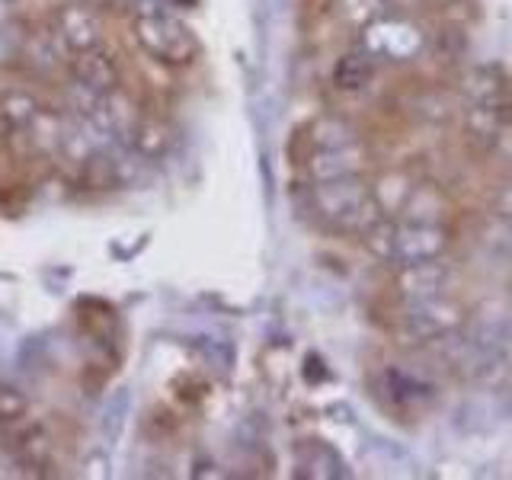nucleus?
<instances>
[{
  "label": "nucleus",
  "instance_id": "nucleus-17",
  "mask_svg": "<svg viewBox=\"0 0 512 480\" xmlns=\"http://www.w3.org/2000/svg\"><path fill=\"white\" fill-rule=\"evenodd\" d=\"M26 413V397L16 388H0V420H16Z\"/></svg>",
  "mask_w": 512,
  "mask_h": 480
},
{
  "label": "nucleus",
  "instance_id": "nucleus-16",
  "mask_svg": "<svg viewBox=\"0 0 512 480\" xmlns=\"http://www.w3.org/2000/svg\"><path fill=\"white\" fill-rule=\"evenodd\" d=\"M487 148L493 151V157L500 160V164L512 167V116L500 128H496V135H493V141L487 144Z\"/></svg>",
  "mask_w": 512,
  "mask_h": 480
},
{
  "label": "nucleus",
  "instance_id": "nucleus-7",
  "mask_svg": "<svg viewBox=\"0 0 512 480\" xmlns=\"http://www.w3.org/2000/svg\"><path fill=\"white\" fill-rule=\"evenodd\" d=\"M448 215H452V199L436 183H413L404 208H400V218L416 224H445Z\"/></svg>",
  "mask_w": 512,
  "mask_h": 480
},
{
  "label": "nucleus",
  "instance_id": "nucleus-8",
  "mask_svg": "<svg viewBox=\"0 0 512 480\" xmlns=\"http://www.w3.org/2000/svg\"><path fill=\"white\" fill-rule=\"evenodd\" d=\"M461 93L468 96L471 106H500L509 100V84L493 68H471L461 77Z\"/></svg>",
  "mask_w": 512,
  "mask_h": 480
},
{
  "label": "nucleus",
  "instance_id": "nucleus-12",
  "mask_svg": "<svg viewBox=\"0 0 512 480\" xmlns=\"http://www.w3.org/2000/svg\"><path fill=\"white\" fill-rule=\"evenodd\" d=\"M368 186H372V196L381 205V212L394 218V215H400V208H404L410 189H413V180L400 170H388V173L375 176V183H368Z\"/></svg>",
  "mask_w": 512,
  "mask_h": 480
},
{
  "label": "nucleus",
  "instance_id": "nucleus-10",
  "mask_svg": "<svg viewBox=\"0 0 512 480\" xmlns=\"http://www.w3.org/2000/svg\"><path fill=\"white\" fill-rule=\"evenodd\" d=\"M375 74V58L365 52V48L359 45L356 52H346L340 61H336L333 68V84L346 90V93H356L362 87H368V80H372Z\"/></svg>",
  "mask_w": 512,
  "mask_h": 480
},
{
  "label": "nucleus",
  "instance_id": "nucleus-15",
  "mask_svg": "<svg viewBox=\"0 0 512 480\" xmlns=\"http://www.w3.org/2000/svg\"><path fill=\"white\" fill-rule=\"evenodd\" d=\"M388 0H336V13L343 16V23L365 29L368 23H375L378 16H384L388 10Z\"/></svg>",
  "mask_w": 512,
  "mask_h": 480
},
{
  "label": "nucleus",
  "instance_id": "nucleus-6",
  "mask_svg": "<svg viewBox=\"0 0 512 480\" xmlns=\"http://www.w3.org/2000/svg\"><path fill=\"white\" fill-rule=\"evenodd\" d=\"M368 167V151L359 144H349V148H330V151H311L308 157V173L314 183L324 180H343V176H362Z\"/></svg>",
  "mask_w": 512,
  "mask_h": 480
},
{
  "label": "nucleus",
  "instance_id": "nucleus-4",
  "mask_svg": "<svg viewBox=\"0 0 512 480\" xmlns=\"http://www.w3.org/2000/svg\"><path fill=\"white\" fill-rule=\"evenodd\" d=\"M138 39L154 58L167 64H186L196 55V39L189 36V29L164 13H144L138 20Z\"/></svg>",
  "mask_w": 512,
  "mask_h": 480
},
{
  "label": "nucleus",
  "instance_id": "nucleus-1",
  "mask_svg": "<svg viewBox=\"0 0 512 480\" xmlns=\"http://www.w3.org/2000/svg\"><path fill=\"white\" fill-rule=\"evenodd\" d=\"M311 208L327 228L340 234H365L372 224L384 218L381 205L372 196L362 176H343V180H324L311 189Z\"/></svg>",
  "mask_w": 512,
  "mask_h": 480
},
{
  "label": "nucleus",
  "instance_id": "nucleus-14",
  "mask_svg": "<svg viewBox=\"0 0 512 480\" xmlns=\"http://www.w3.org/2000/svg\"><path fill=\"white\" fill-rule=\"evenodd\" d=\"M298 468H301V477H346L340 455H336L333 448L317 445V442L301 448Z\"/></svg>",
  "mask_w": 512,
  "mask_h": 480
},
{
  "label": "nucleus",
  "instance_id": "nucleus-13",
  "mask_svg": "<svg viewBox=\"0 0 512 480\" xmlns=\"http://www.w3.org/2000/svg\"><path fill=\"white\" fill-rule=\"evenodd\" d=\"M58 32H61V39L68 42V48H74L77 55L90 52V48L96 45V20L84 7L64 10L58 16Z\"/></svg>",
  "mask_w": 512,
  "mask_h": 480
},
{
  "label": "nucleus",
  "instance_id": "nucleus-5",
  "mask_svg": "<svg viewBox=\"0 0 512 480\" xmlns=\"http://www.w3.org/2000/svg\"><path fill=\"white\" fill-rule=\"evenodd\" d=\"M452 279V269L442 263V256L410 266H397L394 292L400 301H420V298H436L445 295V285Z\"/></svg>",
  "mask_w": 512,
  "mask_h": 480
},
{
  "label": "nucleus",
  "instance_id": "nucleus-2",
  "mask_svg": "<svg viewBox=\"0 0 512 480\" xmlns=\"http://www.w3.org/2000/svg\"><path fill=\"white\" fill-rule=\"evenodd\" d=\"M375 61H394V64H407L413 58H420L426 52V32L416 26L407 16H391L384 13L375 23H368L362 29V42H359Z\"/></svg>",
  "mask_w": 512,
  "mask_h": 480
},
{
  "label": "nucleus",
  "instance_id": "nucleus-9",
  "mask_svg": "<svg viewBox=\"0 0 512 480\" xmlns=\"http://www.w3.org/2000/svg\"><path fill=\"white\" fill-rule=\"evenodd\" d=\"M308 141L314 151H330V148H349V144H359V128L349 119L340 116H320L308 128Z\"/></svg>",
  "mask_w": 512,
  "mask_h": 480
},
{
  "label": "nucleus",
  "instance_id": "nucleus-3",
  "mask_svg": "<svg viewBox=\"0 0 512 480\" xmlns=\"http://www.w3.org/2000/svg\"><path fill=\"white\" fill-rule=\"evenodd\" d=\"M461 324H464V308L445 295L404 301V311H400V333L416 343H436L439 336L461 330Z\"/></svg>",
  "mask_w": 512,
  "mask_h": 480
},
{
  "label": "nucleus",
  "instance_id": "nucleus-11",
  "mask_svg": "<svg viewBox=\"0 0 512 480\" xmlns=\"http://www.w3.org/2000/svg\"><path fill=\"white\" fill-rule=\"evenodd\" d=\"M74 74L77 80L84 84L87 90L93 93H112L116 90V68H112V61L100 52H80L77 61H74Z\"/></svg>",
  "mask_w": 512,
  "mask_h": 480
}]
</instances>
